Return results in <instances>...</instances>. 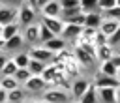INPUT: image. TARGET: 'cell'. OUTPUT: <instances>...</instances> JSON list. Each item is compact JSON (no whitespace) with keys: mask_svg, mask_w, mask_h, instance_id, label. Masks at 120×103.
<instances>
[{"mask_svg":"<svg viewBox=\"0 0 120 103\" xmlns=\"http://www.w3.org/2000/svg\"><path fill=\"white\" fill-rule=\"evenodd\" d=\"M38 21H39V13H36V11L30 7L28 0H24V2H19L17 24L21 26V30H22V28H26V26H30V24H34V22H38Z\"/></svg>","mask_w":120,"mask_h":103,"instance_id":"cell-1","label":"cell"},{"mask_svg":"<svg viewBox=\"0 0 120 103\" xmlns=\"http://www.w3.org/2000/svg\"><path fill=\"white\" fill-rule=\"evenodd\" d=\"M0 88L4 92H13L15 88H19V82L13 77H0Z\"/></svg>","mask_w":120,"mask_h":103,"instance_id":"cell-23","label":"cell"},{"mask_svg":"<svg viewBox=\"0 0 120 103\" xmlns=\"http://www.w3.org/2000/svg\"><path fill=\"white\" fill-rule=\"evenodd\" d=\"M103 19H111V21L120 22V6H118V2H116V6H114L112 9H109V11L103 13Z\"/></svg>","mask_w":120,"mask_h":103,"instance_id":"cell-30","label":"cell"},{"mask_svg":"<svg viewBox=\"0 0 120 103\" xmlns=\"http://www.w3.org/2000/svg\"><path fill=\"white\" fill-rule=\"evenodd\" d=\"M71 103H77V101H71Z\"/></svg>","mask_w":120,"mask_h":103,"instance_id":"cell-43","label":"cell"},{"mask_svg":"<svg viewBox=\"0 0 120 103\" xmlns=\"http://www.w3.org/2000/svg\"><path fill=\"white\" fill-rule=\"evenodd\" d=\"M43 47H45V49H49L52 54H58V52H62V51H66V49H68V43H66L64 39H60V37H52V39H51V41H47Z\"/></svg>","mask_w":120,"mask_h":103,"instance_id":"cell-16","label":"cell"},{"mask_svg":"<svg viewBox=\"0 0 120 103\" xmlns=\"http://www.w3.org/2000/svg\"><path fill=\"white\" fill-rule=\"evenodd\" d=\"M81 32H82V28L81 26H75V24H64V28H62V32H60V39H64L66 43H68V47H73L75 43H77V39H79V36H81Z\"/></svg>","mask_w":120,"mask_h":103,"instance_id":"cell-6","label":"cell"},{"mask_svg":"<svg viewBox=\"0 0 120 103\" xmlns=\"http://www.w3.org/2000/svg\"><path fill=\"white\" fill-rule=\"evenodd\" d=\"M112 58H114V51H112V47L103 45V47H98V49H96V62H98V64L109 62V60H112Z\"/></svg>","mask_w":120,"mask_h":103,"instance_id":"cell-14","label":"cell"},{"mask_svg":"<svg viewBox=\"0 0 120 103\" xmlns=\"http://www.w3.org/2000/svg\"><path fill=\"white\" fill-rule=\"evenodd\" d=\"M90 82H92V86H94L96 90H101V88H118V86H120L114 77H107V75H101V73H98V71H94Z\"/></svg>","mask_w":120,"mask_h":103,"instance_id":"cell-9","label":"cell"},{"mask_svg":"<svg viewBox=\"0 0 120 103\" xmlns=\"http://www.w3.org/2000/svg\"><path fill=\"white\" fill-rule=\"evenodd\" d=\"M114 56H120V45H118V47L114 49Z\"/></svg>","mask_w":120,"mask_h":103,"instance_id":"cell-38","label":"cell"},{"mask_svg":"<svg viewBox=\"0 0 120 103\" xmlns=\"http://www.w3.org/2000/svg\"><path fill=\"white\" fill-rule=\"evenodd\" d=\"M2 30H4V26L0 24V39H2ZM2 41H4V39H2Z\"/></svg>","mask_w":120,"mask_h":103,"instance_id":"cell-41","label":"cell"},{"mask_svg":"<svg viewBox=\"0 0 120 103\" xmlns=\"http://www.w3.org/2000/svg\"><path fill=\"white\" fill-rule=\"evenodd\" d=\"M96 71L101 73V75H107V77H114V79H116V71H118V67H116V64H114L112 60H109V62L98 64Z\"/></svg>","mask_w":120,"mask_h":103,"instance_id":"cell-17","label":"cell"},{"mask_svg":"<svg viewBox=\"0 0 120 103\" xmlns=\"http://www.w3.org/2000/svg\"><path fill=\"white\" fill-rule=\"evenodd\" d=\"M11 60L15 62L17 69H26L28 64H30V54H28V51H19L17 54L11 56Z\"/></svg>","mask_w":120,"mask_h":103,"instance_id":"cell-19","label":"cell"},{"mask_svg":"<svg viewBox=\"0 0 120 103\" xmlns=\"http://www.w3.org/2000/svg\"><path fill=\"white\" fill-rule=\"evenodd\" d=\"M21 36H22L24 45H28V47L39 45V21L34 22V24H30V26H26V28H22Z\"/></svg>","mask_w":120,"mask_h":103,"instance_id":"cell-5","label":"cell"},{"mask_svg":"<svg viewBox=\"0 0 120 103\" xmlns=\"http://www.w3.org/2000/svg\"><path fill=\"white\" fill-rule=\"evenodd\" d=\"M30 77H32V75H30V71H28V69H17V71H15V75H13V79L19 82V86H22Z\"/></svg>","mask_w":120,"mask_h":103,"instance_id":"cell-28","label":"cell"},{"mask_svg":"<svg viewBox=\"0 0 120 103\" xmlns=\"http://www.w3.org/2000/svg\"><path fill=\"white\" fill-rule=\"evenodd\" d=\"M39 22H41L49 32H52L56 37L60 36L62 28H64V22H62L60 17H39Z\"/></svg>","mask_w":120,"mask_h":103,"instance_id":"cell-10","label":"cell"},{"mask_svg":"<svg viewBox=\"0 0 120 103\" xmlns=\"http://www.w3.org/2000/svg\"><path fill=\"white\" fill-rule=\"evenodd\" d=\"M116 81H118V84H120V67H118V71H116Z\"/></svg>","mask_w":120,"mask_h":103,"instance_id":"cell-39","label":"cell"},{"mask_svg":"<svg viewBox=\"0 0 120 103\" xmlns=\"http://www.w3.org/2000/svg\"><path fill=\"white\" fill-rule=\"evenodd\" d=\"M0 103H8V92L0 90Z\"/></svg>","mask_w":120,"mask_h":103,"instance_id":"cell-34","label":"cell"},{"mask_svg":"<svg viewBox=\"0 0 120 103\" xmlns=\"http://www.w3.org/2000/svg\"><path fill=\"white\" fill-rule=\"evenodd\" d=\"M62 7H60V0H45V6L39 11V17H60Z\"/></svg>","mask_w":120,"mask_h":103,"instance_id":"cell-11","label":"cell"},{"mask_svg":"<svg viewBox=\"0 0 120 103\" xmlns=\"http://www.w3.org/2000/svg\"><path fill=\"white\" fill-rule=\"evenodd\" d=\"M81 11L82 13H90V11H98V0H79Z\"/></svg>","mask_w":120,"mask_h":103,"instance_id":"cell-26","label":"cell"},{"mask_svg":"<svg viewBox=\"0 0 120 103\" xmlns=\"http://www.w3.org/2000/svg\"><path fill=\"white\" fill-rule=\"evenodd\" d=\"M116 2H118V6H120V0H116Z\"/></svg>","mask_w":120,"mask_h":103,"instance_id":"cell-42","label":"cell"},{"mask_svg":"<svg viewBox=\"0 0 120 103\" xmlns=\"http://www.w3.org/2000/svg\"><path fill=\"white\" fill-rule=\"evenodd\" d=\"M107 45H109V47H112V51L120 45V26H118V28H116V32L107 39Z\"/></svg>","mask_w":120,"mask_h":103,"instance_id":"cell-31","label":"cell"},{"mask_svg":"<svg viewBox=\"0 0 120 103\" xmlns=\"http://www.w3.org/2000/svg\"><path fill=\"white\" fill-rule=\"evenodd\" d=\"M116 6V0H98V11L103 15L105 11H109V9H112Z\"/></svg>","mask_w":120,"mask_h":103,"instance_id":"cell-29","label":"cell"},{"mask_svg":"<svg viewBox=\"0 0 120 103\" xmlns=\"http://www.w3.org/2000/svg\"><path fill=\"white\" fill-rule=\"evenodd\" d=\"M47 66L45 64H41V62H38V60H30V64H28V71H30V75L32 77H41V73H43V69H45Z\"/></svg>","mask_w":120,"mask_h":103,"instance_id":"cell-24","label":"cell"},{"mask_svg":"<svg viewBox=\"0 0 120 103\" xmlns=\"http://www.w3.org/2000/svg\"><path fill=\"white\" fill-rule=\"evenodd\" d=\"M8 58H9L8 54H4V52H0V71H2V67H4V64L8 62Z\"/></svg>","mask_w":120,"mask_h":103,"instance_id":"cell-33","label":"cell"},{"mask_svg":"<svg viewBox=\"0 0 120 103\" xmlns=\"http://www.w3.org/2000/svg\"><path fill=\"white\" fill-rule=\"evenodd\" d=\"M28 99V94L24 92L22 86L15 88L13 92H8V103H24Z\"/></svg>","mask_w":120,"mask_h":103,"instance_id":"cell-20","label":"cell"},{"mask_svg":"<svg viewBox=\"0 0 120 103\" xmlns=\"http://www.w3.org/2000/svg\"><path fill=\"white\" fill-rule=\"evenodd\" d=\"M39 99L43 103H71L73 101L69 96V90H62V88H47Z\"/></svg>","mask_w":120,"mask_h":103,"instance_id":"cell-2","label":"cell"},{"mask_svg":"<svg viewBox=\"0 0 120 103\" xmlns=\"http://www.w3.org/2000/svg\"><path fill=\"white\" fill-rule=\"evenodd\" d=\"M52 37H56V36H54L52 32H49V30L39 22V45H45V43H47V41H51Z\"/></svg>","mask_w":120,"mask_h":103,"instance_id":"cell-27","label":"cell"},{"mask_svg":"<svg viewBox=\"0 0 120 103\" xmlns=\"http://www.w3.org/2000/svg\"><path fill=\"white\" fill-rule=\"evenodd\" d=\"M28 54H30V60H38V62H41V64H51L52 62V58H54V54L49 51V49H45L43 45H36V47H30L28 49Z\"/></svg>","mask_w":120,"mask_h":103,"instance_id":"cell-7","label":"cell"},{"mask_svg":"<svg viewBox=\"0 0 120 103\" xmlns=\"http://www.w3.org/2000/svg\"><path fill=\"white\" fill-rule=\"evenodd\" d=\"M0 90H2V88H0Z\"/></svg>","mask_w":120,"mask_h":103,"instance_id":"cell-44","label":"cell"},{"mask_svg":"<svg viewBox=\"0 0 120 103\" xmlns=\"http://www.w3.org/2000/svg\"><path fill=\"white\" fill-rule=\"evenodd\" d=\"M77 103H99V101H98V90L92 86V82H90L88 90L82 94V97H81Z\"/></svg>","mask_w":120,"mask_h":103,"instance_id":"cell-22","label":"cell"},{"mask_svg":"<svg viewBox=\"0 0 120 103\" xmlns=\"http://www.w3.org/2000/svg\"><path fill=\"white\" fill-rule=\"evenodd\" d=\"M99 103H116V88H101L98 90Z\"/></svg>","mask_w":120,"mask_h":103,"instance_id":"cell-15","label":"cell"},{"mask_svg":"<svg viewBox=\"0 0 120 103\" xmlns=\"http://www.w3.org/2000/svg\"><path fill=\"white\" fill-rule=\"evenodd\" d=\"M17 13H19V4L15 2H0V24H11L17 22Z\"/></svg>","mask_w":120,"mask_h":103,"instance_id":"cell-3","label":"cell"},{"mask_svg":"<svg viewBox=\"0 0 120 103\" xmlns=\"http://www.w3.org/2000/svg\"><path fill=\"white\" fill-rule=\"evenodd\" d=\"M88 86H90V79H86V77H79V79L71 81V86H69V96H71V99H73V101H79V99L82 97V94L88 90Z\"/></svg>","mask_w":120,"mask_h":103,"instance_id":"cell-8","label":"cell"},{"mask_svg":"<svg viewBox=\"0 0 120 103\" xmlns=\"http://www.w3.org/2000/svg\"><path fill=\"white\" fill-rule=\"evenodd\" d=\"M15 71H17V66H15V62L11 60V56H9V58H8V62L4 64L2 71H0V77H13V75H15Z\"/></svg>","mask_w":120,"mask_h":103,"instance_id":"cell-25","label":"cell"},{"mask_svg":"<svg viewBox=\"0 0 120 103\" xmlns=\"http://www.w3.org/2000/svg\"><path fill=\"white\" fill-rule=\"evenodd\" d=\"M22 88H24V92L28 94V97H30V96H39V97H41L49 86H47V82H45L41 77H30V79L22 84Z\"/></svg>","mask_w":120,"mask_h":103,"instance_id":"cell-4","label":"cell"},{"mask_svg":"<svg viewBox=\"0 0 120 103\" xmlns=\"http://www.w3.org/2000/svg\"><path fill=\"white\" fill-rule=\"evenodd\" d=\"M24 47V41H22V36L19 34V36H15V37H11V39H8V41H4V54H17L21 49Z\"/></svg>","mask_w":120,"mask_h":103,"instance_id":"cell-12","label":"cell"},{"mask_svg":"<svg viewBox=\"0 0 120 103\" xmlns=\"http://www.w3.org/2000/svg\"><path fill=\"white\" fill-rule=\"evenodd\" d=\"M19 34H21V26H19L17 22L6 24V26H4V30H2V39H4V41H8V39H11V37H15V36H19Z\"/></svg>","mask_w":120,"mask_h":103,"instance_id":"cell-21","label":"cell"},{"mask_svg":"<svg viewBox=\"0 0 120 103\" xmlns=\"http://www.w3.org/2000/svg\"><path fill=\"white\" fill-rule=\"evenodd\" d=\"M120 26V22H116V21H111V19H103V22H101V26H99V32L109 39L114 32H116V28Z\"/></svg>","mask_w":120,"mask_h":103,"instance_id":"cell-18","label":"cell"},{"mask_svg":"<svg viewBox=\"0 0 120 103\" xmlns=\"http://www.w3.org/2000/svg\"><path fill=\"white\" fill-rule=\"evenodd\" d=\"M112 62L116 64V67H120V56H114V58H112Z\"/></svg>","mask_w":120,"mask_h":103,"instance_id":"cell-36","label":"cell"},{"mask_svg":"<svg viewBox=\"0 0 120 103\" xmlns=\"http://www.w3.org/2000/svg\"><path fill=\"white\" fill-rule=\"evenodd\" d=\"M24 103H43V101H41V99H34V97H28Z\"/></svg>","mask_w":120,"mask_h":103,"instance_id":"cell-35","label":"cell"},{"mask_svg":"<svg viewBox=\"0 0 120 103\" xmlns=\"http://www.w3.org/2000/svg\"><path fill=\"white\" fill-rule=\"evenodd\" d=\"M0 52H4V41L0 39Z\"/></svg>","mask_w":120,"mask_h":103,"instance_id":"cell-40","label":"cell"},{"mask_svg":"<svg viewBox=\"0 0 120 103\" xmlns=\"http://www.w3.org/2000/svg\"><path fill=\"white\" fill-rule=\"evenodd\" d=\"M116 103H120V86L116 88Z\"/></svg>","mask_w":120,"mask_h":103,"instance_id":"cell-37","label":"cell"},{"mask_svg":"<svg viewBox=\"0 0 120 103\" xmlns=\"http://www.w3.org/2000/svg\"><path fill=\"white\" fill-rule=\"evenodd\" d=\"M60 7H62V11L79 7V0H60Z\"/></svg>","mask_w":120,"mask_h":103,"instance_id":"cell-32","label":"cell"},{"mask_svg":"<svg viewBox=\"0 0 120 103\" xmlns=\"http://www.w3.org/2000/svg\"><path fill=\"white\" fill-rule=\"evenodd\" d=\"M103 22V15L99 11H90L86 13V21H84V28H92V30H99Z\"/></svg>","mask_w":120,"mask_h":103,"instance_id":"cell-13","label":"cell"}]
</instances>
